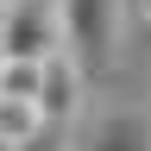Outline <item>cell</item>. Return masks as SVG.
I'll list each match as a JSON object with an SVG mask.
<instances>
[{
    "label": "cell",
    "instance_id": "obj_5",
    "mask_svg": "<svg viewBox=\"0 0 151 151\" xmlns=\"http://www.w3.org/2000/svg\"><path fill=\"white\" fill-rule=\"evenodd\" d=\"M38 126H44V120H38V101H13V94H0V151L25 145Z\"/></svg>",
    "mask_w": 151,
    "mask_h": 151
},
{
    "label": "cell",
    "instance_id": "obj_9",
    "mask_svg": "<svg viewBox=\"0 0 151 151\" xmlns=\"http://www.w3.org/2000/svg\"><path fill=\"white\" fill-rule=\"evenodd\" d=\"M0 6H6V0H0Z\"/></svg>",
    "mask_w": 151,
    "mask_h": 151
},
{
    "label": "cell",
    "instance_id": "obj_7",
    "mask_svg": "<svg viewBox=\"0 0 151 151\" xmlns=\"http://www.w3.org/2000/svg\"><path fill=\"white\" fill-rule=\"evenodd\" d=\"M120 6V19H145V0H113Z\"/></svg>",
    "mask_w": 151,
    "mask_h": 151
},
{
    "label": "cell",
    "instance_id": "obj_3",
    "mask_svg": "<svg viewBox=\"0 0 151 151\" xmlns=\"http://www.w3.org/2000/svg\"><path fill=\"white\" fill-rule=\"evenodd\" d=\"M82 82H88V76L76 69L63 50H50L44 69H38V120H44V126H69L76 113H82Z\"/></svg>",
    "mask_w": 151,
    "mask_h": 151
},
{
    "label": "cell",
    "instance_id": "obj_1",
    "mask_svg": "<svg viewBox=\"0 0 151 151\" xmlns=\"http://www.w3.org/2000/svg\"><path fill=\"white\" fill-rule=\"evenodd\" d=\"M120 44V6L113 0H57V50L82 76H107Z\"/></svg>",
    "mask_w": 151,
    "mask_h": 151
},
{
    "label": "cell",
    "instance_id": "obj_2",
    "mask_svg": "<svg viewBox=\"0 0 151 151\" xmlns=\"http://www.w3.org/2000/svg\"><path fill=\"white\" fill-rule=\"evenodd\" d=\"M57 50V0H6L0 6V57L44 63Z\"/></svg>",
    "mask_w": 151,
    "mask_h": 151
},
{
    "label": "cell",
    "instance_id": "obj_8",
    "mask_svg": "<svg viewBox=\"0 0 151 151\" xmlns=\"http://www.w3.org/2000/svg\"><path fill=\"white\" fill-rule=\"evenodd\" d=\"M145 19H151V0H145Z\"/></svg>",
    "mask_w": 151,
    "mask_h": 151
},
{
    "label": "cell",
    "instance_id": "obj_6",
    "mask_svg": "<svg viewBox=\"0 0 151 151\" xmlns=\"http://www.w3.org/2000/svg\"><path fill=\"white\" fill-rule=\"evenodd\" d=\"M38 69H44V63L0 57V94H13V101H38Z\"/></svg>",
    "mask_w": 151,
    "mask_h": 151
},
{
    "label": "cell",
    "instance_id": "obj_4",
    "mask_svg": "<svg viewBox=\"0 0 151 151\" xmlns=\"http://www.w3.org/2000/svg\"><path fill=\"white\" fill-rule=\"evenodd\" d=\"M82 151H151V120L132 107H113V113H94L82 126Z\"/></svg>",
    "mask_w": 151,
    "mask_h": 151
}]
</instances>
